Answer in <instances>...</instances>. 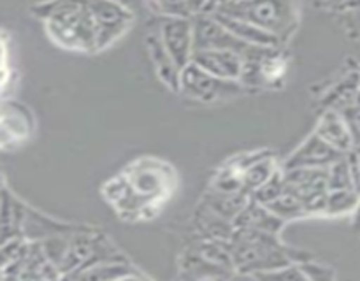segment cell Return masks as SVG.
I'll list each match as a JSON object with an SVG mask.
<instances>
[{"instance_id":"cell-20","label":"cell","mask_w":360,"mask_h":281,"mask_svg":"<svg viewBox=\"0 0 360 281\" xmlns=\"http://www.w3.org/2000/svg\"><path fill=\"white\" fill-rule=\"evenodd\" d=\"M352 181V174L343 160L334 162L329 167V190H345Z\"/></svg>"},{"instance_id":"cell-4","label":"cell","mask_w":360,"mask_h":281,"mask_svg":"<svg viewBox=\"0 0 360 281\" xmlns=\"http://www.w3.org/2000/svg\"><path fill=\"white\" fill-rule=\"evenodd\" d=\"M227 16L248 21L267 32H281L292 20L288 0H239L227 6Z\"/></svg>"},{"instance_id":"cell-22","label":"cell","mask_w":360,"mask_h":281,"mask_svg":"<svg viewBox=\"0 0 360 281\" xmlns=\"http://www.w3.org/2000/svg\"><path fill=\"white\" fill-rule=\"evenodd\" d=\"M202 2L204 0H186V4H188L190 7H197V6H200Z\"/></svg>"},{"instance_id":"cell-3","label":"cell","mask_w":360,"mask_h":281,"mask_svg":"<svg viewBox=\"0 0 360 281\" xmlns=\"http://www.w3.org/2000/svg\"><path fill=\"white\" fill-rule=\"evenodd\" d=\"M123 174L129 179L137 195L155 207L160 206L171 195L176 185L174 171L171 165L160 160H153V158H143V160L134 162Z\"/></svg>"},{"instance_id":"cell-17","label":"cell","mask_w":360,"mask_h":281,"mask_svg":"<svg viewBox=\"0 0 360 281\" xmlns=\"http://www.w3.org/2000/svg\"><path fill=\"white\" fill-rule=\"evenodd\" d=\"M77 276L81 277H101V280H122V277H137L139 274H130L129 267L118 263H97L91 266L90 270H83Z\"/></svg>"},{"instance_id":"cell-21","label":"cell","mask_w":360,"mask_h":281,"mask_svg":"<svg viewBox=\"0 0 360 281\" xmlns=\"http://www.w3.org/2000/svg\"><path fill=\"white\" fill-rule=\"evenodd\" d=\"M301 267H306V269H313L315 273H309V280H326V277H333L334 273L330 270V267H323V266H316V263H309L308 260L306 262L299 263Z\"/></svg>"},{"instance_id":"cell-10","label":"cell","mask_w":360,"mask_h":281,"mask_svg":"<svg viewBox=\"0 0 360 281\" xmlns=\"http://www.w3.org/2000/svg\"><path fill=\"white\" fill-rule=\"evenodd\" d=\"M148 48H150L151 58H153L155 69H157L158 76L167 83V86H171L172 90H178L179 67L176 65L174 58L171 56L169 49L165 48L164 39L157 37V35H150V37H148Z\"/></svg>"},{"instance_id":"cell-18","label":"cell","mask_w":360,"mask_h":281,"mask_svg":"<svg viewBox=\"0 0 360 281\" xmlns=\"http://www.w3.org/2000/svg\"><path fill=\"white\" fill-rule=\"evenodd\" d=\"M285 192V172L276 171L266 183H264L260 188H257L253 192V199L259 200L262 204L273 202L274 199L281 195Z\"/></svg>"},{"instance_id":"cell-16","label":"cell","mask_w":360,"mask_h":281,"mask_svg":"<svg viewBox=\"0 0 360 281\" xmlns=\"http://www.w3.org/2000/svg\"><path fill=\"white\" fill-rule=\"evenodd\" d=\"M271 211H273L276 216H280L281 220H292V218H302L308 216V211H306L304 204L299 197H295L294 193L287 192L285 190L278 199H274L273 202L266 204Z\"/></svg>"},{"instance_id":"cell-2","label":"cell","mask_w":360,"mask_h":281,"mask_svg":"<svg viewBox=\"0 0 360 281\" xmlns=\"http://www.w3.org/2000/svg\"><path fill=\"white\" fill-rule=\"evenodd\" d=\"M231 255L234 269L248 276L262 270L278 269L292 262V256L271 232L241 227L231 237Z\"/></svg>"},{"instance_id":"cell-11","label":"cell","mask_w":360,"mask_h":281,"mask_svg":"<svg viewBox=\"0 0 360 281\" xmlns=\"http://www.w3.org/2000/svg\"><path fill=\"white\" fill-rule=\"evenodd\" d=\"M250 202L248 197L245 195V192H236V193H225L213 190V195L207 197L206 204L218 213L220 216L227 218V220H236L239 213L245 209L246 204Z\"/></svg>"},{"instance_id":"cell-14","label":"cell","mask_w":360,"mask_h":281,"mask_svg":"<svg viewBox=\"0 0 360 281\" xmlns=\"http://www.w3.org/2000/svg\"><path fill=\"white\" fill-rule=\"evenodd\" d=\"M276 171V164H274V158L271 157V155L259 158V160L253 162L252 165L243 169V185H245V190L246 192H255V190L260 188V186H262Z\"/></svg>"},{"instance_id":"cell-6","label":"cell","mask_w":360,"mask_h":281,"mask_svg":"<svg viewBox=\"0 0 360 281\" xmlns=\"http://www.w3.org/2000/svg\"><path fill=\"white\" fill-rule=\"evenodd\" d=\"M340 160V150L330 146L327 140H323L319 133L309 137L287 162H285V171L302 167H330L334 162Z\"/></svg>"},{"instance_id":"cell-5","label":"cell","mask_w":360,"mask_h":281,"mask_svg":"<svg viewBox=\"0 0 360 281\" xmlns=\"http://www.w3.org/2000/svg\"><path fill=\"white\" fill-rule=\"evenodd\" d=\"M179 84L188 97L202 102L217 100V98L232 97L239 91V84L232 79H221L213 76L197 63L185 67L179 74Z\"/></svg>"},{"instance_id":"cell-9","label":"cell","mask_w":360,"mask_h":281,"mask_svg":"<svg viewBox=\"0 0 360 281\" xmlns=\"http://www.w3.org/2000/svg\"><path fill=\"white\" fill-rule=\"evenodd\" d=\"M164 44L174 58L176 65L181 67L188 58L190 25L183 20H167L164 23Z\"/></svg>"},{"instance_id":"cell-1","label":"cell","mask_w":360,"mask_h":281,"mask_svg":"<svg viewBox=\"0 0 360 281\" xmlns=\"http://www.w3.org/2000/svg\"><path fill=\"white\" fill-rule=\"evenodd\" d=\"M46 27L56 44L95 51L127 30L130 11L112 0H55L46 7Z\"/></svg>"},{"instance_id":"cell-19","label":"cell","mask_w":360,"mask_h":281,"mask_svg":"<svg viewBox=\"0 0 360 281\" xmlns=\"http://www.w3.org/2000/svg\"><path fill=\"white\" fill-rule=\"evenodd\" d=\"M355 199L347 188L345 190H329L327 195V209L326 214H341L348 213L354 206Z\"/></svg>"},{"instance_id":"cell-13","label":"cell","mask_w":360,"mask_h":281,"mask_svg":"<svg viewBox=\"0 0 360 281\" xmlns=\"http://www.w3.org/2000/svg\"><path fill=\"white\" fill-rule=\"evenodd\" d=\"M227 218L220 216L218 213H214L207 204H204V209L199 211L197 214V221H199V228L202 230V234L206 235V239H218V241H229L234 234L232 227H229Z\"/></svg>"},{"instance_id":"cell-8","label":"cell","mask_w":360,"mask_h":281,"mask_svg":"<svg viewBox=\"0 0 360 281\" xmlns=\"http://www.w3.org/2000/svg\"><path fill=\"white\" fill-rule=\"evenodd\" d=\"M232 223H234L236 228H259V230L271 232V234H276L283 227V220L280 216H276L266 204L259 202L255 199L246 204L245 209L236 216V220Z\"/></svg>"},{"instance_id":"cell-15","label":"cell","mask_w":360,"mask_h":281,"mask_svg":"<svg viewBox=\"0 0 360 281\" xmlns=\"http://www.w3.org/2000/svg\"><path fill=\"white\" fill-rule=\"evenodd\" d=\"M316 133H319L323 140H327L330 146H334L340 151L347 150L348 144H350V140H348L350 137H348L347 129H345L343 123H341L340 119L336 118V115H333V112L323 116Z\"/></svg>"},{"instance_id":"cell-7","label":"cell","mask_w":360,"mask_h":281,"mask_svg":"<svg viewBox=\"0 0 360 281\" xmlns=\"http://www.w3.org/2000/svg\"><path fill=\"white\" fill-rule=\"evenodd\" d=\"M193 56V63L221 79H236L243 74L241 58L229 49H199Z\"/></svg>"},{"instance_id":"cell-12","label":"cell","mask_w":360,"mask_h":281,"mask_svg":"<svg viewBox=\"0 0 360 281\" xmlns=\"http://www.w3.org/2000/svg\"><path fill=\"white\" fill-rule=\"evenodd\" d=\"M30 115L27 109L21 105L13 104V111H9V105L4 104V115H2V136L6 139L11 133L13 140H23L30 133Z\"/></svg>"}]
</instances>
